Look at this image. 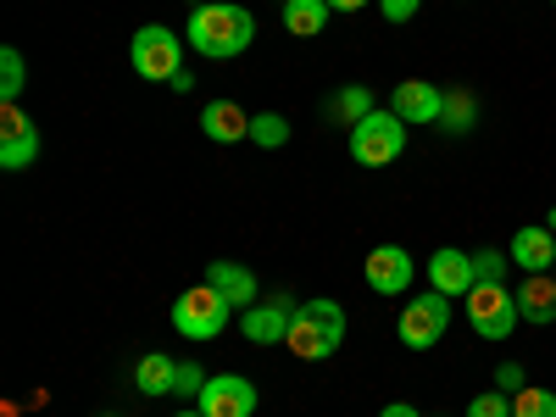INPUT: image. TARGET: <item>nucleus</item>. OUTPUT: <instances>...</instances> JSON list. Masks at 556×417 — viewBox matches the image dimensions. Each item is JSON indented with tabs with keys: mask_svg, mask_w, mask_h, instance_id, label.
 <instances>
[{
	"mask_svg": "<svg viewBox=\"0 0 556 417\" xmlns=\"http://www.w3.org/2000/svg\"><path fill=\"white\" fill-rule=\"evenodd\" d=\"M178 417H206V412H201V406H195V412H178Z\"/></svg>",
	"mask_w": 556,
	"mask_h": 417,
	"instance_id": "nucleus-33",
	"label": "nucleus"
},
{
	"mask_svg": "<svg viewBox=\"0 0 556 417\" xmlns=\"http://www.w3.org/2000/svg\"><path fill=\"white\" fill-rule=\"evenodd\" d=\"M285 345H290L301 362H329V356L345 345V306H340V301H329V295L301 301Z\"/></svg>",
	"mask_w": 556,
	"mask_h": 417,
	"instance_id": "nucleus-2",
	"label": "nucleus"
},
{
	"mask_svg": "<svg viewBox=\"0 0 556 417\" xmlns=\"http://www.w3.org/2000/svg\"><path fill=\"white\" fill-rule=\"evenodd\" d=\"M406 151V123L395 112H367L356 128H351V156L362 167H390L395 156Z\"/></svg>",
	"mask_w": 556,
	"mask_h": 417,
	"instance_id": "nucleus-6",
	"label": "nucleus"
},
{
	"mask_svg": "<svg viewBox=\"0 0 556 417\" xmlns=\"http://www.w3.org/2000/svg\"><path fill=\"white\" fill-rule=\"evenodd\" d=\"M468 323L479 340H513L518 329V295L506 285H473L468 290Z\"/></svg>",
	"mask_w": 556,
	"mask_h": 417,
	"instance_id": "nucleus-7",
	"label": "nucleus"
},
{
	"mask_svg": "<svg viewBox=\"0 0 556 417\" xmlns=\"http://www.w3.org/2000/svg\"><path fill=\"white\" fill-rule=\"evenodd\" d=\"M545 228H551V235H556V212H551V217H545Z\"/></svg>",
	"mask_w": 556,
	"mask_h": 417,
	"instance_id": "nucleus-32",
	"label": "nucleus"
},
{
	"mask_svg": "<svg viewBox=\"0 0 556 417\" xmlns=\"http://www.w3.org/2000/svg\"><path fill=\"white\" fill-rule=\"evenodd\" d=\"M251 39H256V17L245 7H235V0H206V7H195L190 23H184V45L206 62L245 56Z\"/></svg>",
	"mask_w": 556,
	"mask_h": 417,
	"instance_id": "nucleus-1",
	"label": "nucleus"
},
{
	"mask_svg": "<svg viewBox=\"0 0 556 417\" xmlns=\"http://www.w3.org/2000/svg\"><path fill=\"white\" fill-rule=\"evenodd\" d=\"M551 273H556V267H551Z\"/></svg>",
	"mask_w": 556,
	"mask_h": 417,
	"instance_id": "nucleus-36",
	"label": "nucleus"
},
{
	"mask_svg": "<svg viewBox=\"0 0 556 417\" xmlns=\"http://www.w3.org/2000/svg\"><path fill=\"white\" fill-rule=\"evenodd\" d=\"M551 7H556V0H551Z\"/></svg>",
	"mask_w": 556,
	"mask_h": 417,
	"instance_id": "nucleus-35",
	"label": "nucleus"
},
{
	"mask_svg": "<svg viewBox=\"0 0 556 417\" xmlns=\"http://www.w3.org/2000/svg\"><path fill=\"white\" fill-rule=\"evenodd\" d=\"M206 390V367L201 362H178V384H173V395H201Z\"/></svg>",
	"mask_w": 556,
	"mask_h": 417,
	"instance_id": "nucleus-27",
	"label": "nucleus"
},
{
	"mask_svg": "<svg viewBox=\"0 0 556 417\" xmlns=\"http://www.w3.org/2000/svg\"><path fill=\"white\" fill-rule=\"evenodd\" d=\"M190 7H206V0H190Z\"/></svg>",
	"mask_w": 556,
	"mask_h": 417,
	"instance_id": "nucleus-34",
	"label": "nucleus"
},
{
	"mask_svg": "<svg viewBox=\"0 0 556 417\" xmlns=\"http://www.w3.org/2000/svg\"><path fill=\"white\" fill-rule=\"evenodd\" d=\"M329 7H334V12H362L367 0H329Z\"/></svg>",
	"mask_w": 556,
	"mask_h": 417,
	"instance_id": "nucleus-31",
	"label": "nucleus"
},
{
	"mask_svg": "<svg viewBox=\"0 0 556 417\" xmlns=\"http://www.w3.org/2000/svg\"><path fill=\"white\" fill-rule=\"evenodd\" d=\"M379 417H424V412H417V406H406V401H395V406H384Z\"/></svg>",
	"mask_w": 556,
	"mask_h": 417,
	"instance_id": "nucleus-30",
	"label": "nucleus"
},
{
	"mask_svg": "<svg viewBox=\"0 0 556 417\" xmlns=\"http://www.w3.org/2000/svg\"><path fill=\"white\" fill-rule=\"evenodd\" d=\"M195 406L206 417H256V384L240 374H212L206 390L195 395Z\"/></svg>",
	"mask_w": 556,
	"mask_h": 417,
	"instance_id": "nucleus-8",
	"label": "nucleus"
},
{
	"mask_svg": "<svg viewBox=\"0 0 556 417\" xmlns=\"http://www.w3.org/2000/svg\"><path fill=\"white\" fill-rule=\"evenodd\" d=\"M201 134L212 139V146H240V139H251V112L235 106V101H206L201 106Z\"/></svg>",
	"mask_w": 556,
	"mask_h": 417,
	"instance_id": "nucleus-14",
	"label": "nucleus"
},
{
	"mask_svg": "<svg viewBox=\"0 0 556 417\" xmlns=\"http://www.w3.org/2000/svg\"><path fill=\"white\" fill-rule=\"evenodd\" d=\"M206 285L235 306V312H251L256 306V273H245L240 262H212L206 267Z\"/></svg>",
	"mask_w": 556,
	"mask_h": 417,
	"instance_id": "nucleus-17",
	"label": "nucleus"
},
{
	"mask_svg": "<svg viewBox=\"0 0 556 417\" xmlns=\"http://www.w3.org/2000/svg\"><path fill=\"white\" fill-rule=\"evenodd\" d=\"M228 323H235V306H228L212 285H195V290H184L173 301V329L184 340H217Z\"/></svg>",
	"mask_w": 556,
	"mask_h": 417,
	"instance_id": "nucleus-4",
	"label": "nucleus"
},
{
	"mask_svg": "<svg viewBox=\"0 0 556 417\" xmlns=\"http://www.w3.org/2000/svg\"><path fill=\"white\" fill-rule=\"evenodd\" d=\"M513 295H518V317L523 323H534V329L556 323V273H523V285Z\"/></svg>",
	"mask_w": 556,
	"mask_h": 417,
	"instance_id": "nucleus-16",
	"label": "nucleus"
},
{
	"mask_svg": "<svg viewBox=\"0 0 556 417\" xmlns=\"http://www.w3.org/2000/svg\"><path fill=\"white\" fill-rule=\"evenodd\" d=\"M473 123H479V96H473V89H445L440 128H445V134H468Z\"/></svg>",
	"mask_w": 556,
	"mask_h": 417,
	"instance_id": "nucleus-20",
	"label": "nucleus"
},
{
	"mask_svg": "<svg viewBox=\"0 0 556 417\" xmlns=\"http://www.w3.org/2000/svg\"><path fill=\"white\" fill-rule=\"evenodd\" d=\"M290 323H295V306L290 301H256L251 312H240V334L251 345H285L290 340Z\"/></svg>",
	"mask_w": 556,
	"mask_h": 417,
	"instance_id": "nucleus-13",
	"label": "nucleus"
},
{
	"mask_svg": "<svg viewBox=\"0 0 556 417\" xmlns=\"http://www.w3.org/2000/svg\"><path fill=\"white\" fill-rule=\"evenodd\" d=\"M128 62H134L139 78L173 84V78L184 73V39H178L173 28H162V23H146V28L134 34V45H128Z\"/></svg>",
	"mask_w": 556,
	"mask_h": 417,
	"instance_id": "nucleus-3",
	"label": "nucleus"
},
{
	"mask_svg": "<svg viewBox=\"0 0 556 417\" xmlns=\"http://www.w3.org/2000/svg\"><path fill=\"white\" fill-rule=\"evenodd\" d=\"M513 417H556V395H551V390L523 384V390L513 395Z\"/></svg>",
	"mask_w": 556,
	"mask_h": 417,
	"instance_id": "nucleus-25",
	"label": "nucleus"
},
{
	"mask_svg": "<svg viewBox=\"0 0 556 417\" xmlns=\"http://www.w3.org/2000/svg\"><path fill=\"white\" fill-rule=\"evenodd\" d=\"M251 139L262 151H278V146H290V123L278 117V112H256L251 117Z\"/></svg>",
	"mask_w": 556,
	"mask_h": 417,
	"instance_id": "nucleus-23",
	"label": "nucleus"
},
{
	"mask_svg": "<svg viewBox=\"0 0 556 417\" xmlns=\"http://www.w3.org/2000/svg\"><path fill=\"white\" fill-rule=\"evenodd\" d=\"M529 379H523V362H501L495 367V390H506V395H518Z\"/></svg>",
	"mask_w": 556,
	"mask_h": 417,
	"instance_id": "nucleus-28",
	"label": "nucleus"
},
{
	"mask_svg": "<svg viewBox=\"0 0 556 417\" xmlns=\"http://www.w3.org/2000/svg\"><path fill=\"white\" fill-rule=\"evenodd\" d=\"M23 84H28L23 51H17V45H7V51H0V101H7V106H17V96H23Z\"/></svg>",
	"mask_w": 556,
	"mask_h": 417,
	"instance_id": "nucleus-22",
	"label": "nucleus"
},
{
	"mask_svg": "<svg viewBox=\"0 0 556 417\" xmlns=\"http://www.w3.org/2000/svg\"><path fill=\"white\" fill-rule=\"evenodd\" d=\"M473 273H479V285H506V273H513V256L495 251V245H479V251H473Z\"/></svg>",
	"mask_w": 556,
	"mask_h": 417,
	"instance_id": "nucleus-24",
	"label": "nucleus"
},
{
	"mask_svg": "<svg viewBox=\"0 0 556 417\" xmlns=\"http://www.w3.org/2000/svg\"><path fill=\"white\" fill-rule=\"evenodd\" d=\"M479 285V273H473V256L468 251H456V245H440L429 256V290L451 295V301H468V290Z\"/></svg>",
	"mask_w": 556,
	"mask_h": 417,
	"instance_id": "nucleus-12",
	"label": "nucleus"
},
{
	"mask_svg": "<svg viewBox=\"0 0 556 417\" xmlns=\"http://www.w3.org/2000/svg\"><path fill=\"white\" fill-rule=\"evenodd\" d=\"M367 112H379V106H374V89H362V84L334 89V96H329V117H334V123H351V128H356Z\"/></svg>",
	"mask_w": 556,
	"mask_h": 417,
	"instance_id": "nucleus-21",
	"label": "nucleus"
},
{
	"mask_svg": "<svg viewBox=\"0 0 556 417\" xmlns=\"http://www.w3.org/2000/svg\"><path fill=\"white\" fill-rule=\"evenodd\" d=\"M468 417H513V395H506V390H484V395H473Z\"/></svg>",
	"mask_w": 556,
	"mask_h": 417,
	"instance_id": "nucleus-26",
	"label": "nucleus"
},
{
	"mask_svg": "<svg viewBox=\"0 0 556 417\" xmlns=\"http://www.w3.org/2000/svg\"><path fill=\"white\" fill-rule=\"evenodd\" d=\"M506 256H513V267H523V273H551L556 267V235L540 223H529V228H518L513 235V245H506Z\"/></svg>",
	"mask_w": 556,
	"mask_h": 417,
	"instance_id": "nucleus-15",
	"label": "nucleus"
},
{
	"mask_svg": "<svg viewBox=\"0 0 556 417\" xmlns=\"http://www.w3.org/2000/svg\"><path fill=\"white\" fill-rule=\"evenodd\" d=\"M329 0H285V28L295 39H317L323 28H329Z\"/></svg>",
	"mask_w": 556,
	"mask_h": 417,
	"instance_id": "nucleus-19",
	"label": "nucleus"
},
{
	"mask_svg": "<svg viewBox=\"0 0 556 417\" xmlns=\"http://www.w3.org/2000/svg\"><path fill=\"white\" fill-rule=\"evenodd\" d=\"M445 329H451V295H440V290L412 295V301L401 306V323H395V334H401L406 351H429V345H440Z\"/></svg>",
	"mask_w": 556,
	"mask_h": 417,
	"instance_id": "nucleus-5",
	"label": "nucleus"
},
{
	"mask_svg": "<svg viewBox=\"0 0 556 417\" xmlns=\"http://www.w3.org/2000/svg\"><path fill=\"white\" fill-rule=\"evenodd\" d=\"M412 278H417V262H412L401 245L367 251V290H374V295H406Z\"/></svg>",
	"mask_w": 556,
	"mask_h": 417,
	"instance_id": "nucleus-11",
	"label": "nucleus"
},
{
	"mask_svg": "<svg viewBox=\"0 0 556 417\" xmlns=\"http://www.w3.org/2000/svg\"><path fill=\"white\" fill-rule=\"evenodd\" d=\"M34 162H39V128H34L28 112L7 106V112H0V167L23 173V167H34Z\"/></svg>",
	"mask_w": 556,
	"mask_h": 417,
	"instance_id": "nucleus-9",
	"label": "nucleus"
},
{
	"mask_svg": "<svg viewBox=\"0 0 556 417\" xmlns=\"http://www.w3.org/2000/svg\"><path fill=\"white\" fill-rule=\"evenodd\" d=\"M379 12H384V23H412L424 12V0H379Z\"/></svg>",
	"mask_w": 556,
	"mask_h": 417,
	"instance_id": "nucleus-29",
	"label": "nucleus"
},
{
	"mask_svg": "<svg viewBox=\"0 0 556 417\" xmlns=\"http://www.w3.org/2000/svg\"><path fill=\"white\" fill-rule=\"evenodd\" d=\"M390 112L412 128V123H440V112H445V89H434L429 78H401L395 89H390Z\"/></svg>",
	"mask_w": 556,
	"mask_h": 417,
	"instance_id": "nucleus-10",
	"label": "nucleus"
},
{
	"mask_svg": "<svg viewBox=\"0 0 556 417\" xmlns=\"http://www.w3.org/2000/svg\"><path fill=\"white\" fill-rule=\"evenodd\" d=\"M173 384H178V362L167 351H146L134 362V390L139 395H173Z\"/></svg>",
	"mask_w": 556,
	"mask_h": 417,
	"instance_id": "nucleus-18",
	"label": "nucleus"
}]
</instances>
